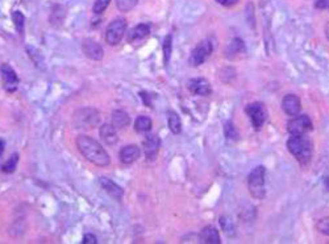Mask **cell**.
<instances>
[{
    "label": "cell",
    "instance_id": "cell-10",
    "mask_svg": "<svg viewBox=\"0 0 329 244\" xmlns=\"http://www.w3.org/2000/svg\"><path fill=\"white\" fill-rule=\"evenodd\" d=\"M82 50H83L84 55L88 59L92 61H102L104 58V50L102 47L99 42H96L95 40L86 39L82 43Z\"/></svg>",
    "mask_w": 329,
    "mask_h": 244
},
{
    "label": "cell",
    "instance_id": "cell-6",
    "mask_svg": "<svg viewBox=\"0 0 329 244\" xmlns=\"http://www.w3.org/2000/svg\"><path fill=\"white\" fill-rule=\"evenodd\" d=\"M214 51V43L211 40H204L194 47L190 55V65L194 67L203 65Z\"/></svg>",
    "mask_w": 329,
    "mask_h": 244
},
{
    "label": "cell",
    "instance_id": "cell-18",
    "mask_svg": "<svg viewBox=\"0 0 329 244\" xmlns=\"http://www.w3.org/2000/svg\"><path fill=\"white\" fill-rule=\"evenodd\" d=\"M149 35H150L149 25H148V24H138V25H136L133 29H130L128 40H129L130 43H134V42L145 40Z\"/></svg>",
    "mask_w": 329,
    "mask_h": 244
},
{
    "label": "cell",
    "instance_id": "cell-4",
    "mask_svg": "<svg viewBox=\"0 0 329 244\" xmlns=\"http://www.w3.org/2000/svg\"><path fill=\"white\" fill-rule=\"evenodd\" d=\"M99 112L92 108H81L73 116L74 126L79 130L92 129L99 123Z\"/></svg>",
    "mask_w": 329,
    "mask_h": 244
},
{
    "label": "cell",
    "instance_id": "cell-28",
    "mask_svg": "<svg viewBox=\"0 0 329 244\" xmlns=\"http://www.w3.org/2000/svg\"><path fill=\"white\" fill-rule=\"evenodd\" d=\"M110 3H111V0H96L94 3V7H92V11L95 15H102L107 9Z\"/></svg>",
    "mask_w": 329,
    "mask_h": 244
},
{
    "label": "cell",
    "instance_id": "cell-8",
    "mask_svg": "<svg viewBox=\"0 0 329 244\" xmlns=\"http://www.w3.org/2000/svg\"><path fill=\"white\" fill-rule=\"evenodd\" d=\"M248 117L250 119L253 127L260 130L266 121V108L262 103H252L245 108Z\"/></svg>",
    "mask_w": 329,
    "mask_h": 244
},
{
    "label": "cell",
    "instance_id": "cell-36",
    "mask_svg": "<svg viewBox=\"0 0 329 244\" xmlns=\"http://www.w3.org/2000/svg\"><path fill=\"white\" fill-rule=\"evenodd\" d=\"M326 36H327V39H328V41H329V23L326 25Z\"/></svg>",
    "mask_w": 329,
    "mask_h": 244
},
{
    "label": "cell",
    "instance_id": "cell-13",
    "mask_svg": "<svg viewBox=\"0 0 329 244\" xmlns=\"http://www.w3.org/2000/svg\"><path fill=\"white\" fill-rule=\"evenodd\" d=\"M282 108H283V111L286 115L288 116H298L302 111V103H300V99H299L296 95H286L282 100Z\"/></svg>",
    "mask_w": 329,
    "mask_h": 244
},
{
    "label": "cell",
    "instance_id": "cell-33",
    "mask_svg": "<svg viewBox=\"0 0 329 244\" xmlns=\"http://www.w3.org/2000/svg\"><path fill=\"white\" fill-rule=\"evenodd\" d=\"M140 95H141V97L144 99V104L148 105V107H152V101L149 100V93H146V92H141Z\"/></svg>",
    "mask_w": 329,
    "mask_h": 244
},
{
    "label": "cell",
    "instance_id": "cell-12",
    "mask_svg": "<svg viewBox=\"0 0 329 244\" xmlns=\"http://www.w3.org/2000/svg\"><path fill=\"white\" fill-rule=\"evenodd\" d=\"M187 88L192 95L198 96H208L211 95V92H212V87H211L210 81L204 79V78H194V79H190L187 83Z\"/></svg>",
    "mask_w": 329,
    "mask_h": 244
},
{
    "label": "cell",
    "instance_id": "cell-27",
    "mask_svg": "<svg viewBox=\"0 0 329 244\" xmlns=\"http://www.w3.org/2000/svg\"><path fill=\"white\" fill-rule=\"evenodd\" d=\"M138 0H116V5L120 12H129L137 5Z\"/></svg>",
    "mask_w": 329,
    "mask_h": 244
},
{
    "label": "cell",
    "instance_id": "cell-34",
    "mask_svg": "<svg viewBox=\"0 0 329 244\" xmlns=\"http://www.w3.org/2000/svg\"><path fill=\"white\" fill-rule=\"evenodd\" d=\"M327 5H329L328 0H318V1H316V7L320 8V9L326 8Z\"/></svg>",
    "mask_w": 329,
    "mask_h": 244
},
{
    "label": "cell",
    "instance_id": "cell-21",
    "mask_svg": "<svg viewBox=\"0 0 329 244\" xmlns=\"http://www.w3.org/2000/svg\"><path fill=\"white\" fill-rule=\"evenodd\" d=\"M152 126H153L152 119L146 117V116H140L134 121V130L137 133H148V131L152 130Z\"/></svg>",
    "mask_w": 329,
    "mask_h": 244
},
{
    "label": "cell",
    "instance_id": "cell-20",
    "mask_svg": "<svg viewBox=\"0 0 329 244\" xmlns=\"http://www.w3.org/2000/svg\"><path fill=\"white\" fill-rule=\"evenodd\" d=\"M112 125L115 126L116 129H124L126 126H129L130 123V117L128 113H125L124 111H113L112 112Z\"/></svg>",
    "mask_w": 329,
    "mask_h": 244
},
{
    "label": "cell",
    "instance_id": "cell-7",
    "mask_svg": "<svg viewBox=\"0 0 329 244\" xmlns=\"http://www.w3.org/2000/svg\"><path fill=\"white\" fill-rule=\"evenodd\" d=\"M0 77H1V84H3L5 92L13 93V92L17 91L20 79L17 77V74L15 73V70L12 69L8 63H3L0 66Z\"/></svg>",
    "mask_w": 329,
    "mask_h": 244
},
{
    "label": "cell",
    "instance_id": "cell-23",
    "mask_svg": "<svg viewBox=\"0 0 329 244\" xmlns=\"http://www.w3.org/2000/svg\"><path fill=\"white\" fill-rule=\"evenodd\" d=\"M167 121L168 127H170L172 134H179L182 131V122H180L179 116L176 115L175 112H168Z\"/></svg>",
    "mask_w": 329,
    "mask_h": 244
},
{
    "label": "cell",
    "instance_id": "cell-25",
    "mask_svg": "<svg viewBox=\"0 0 329 244\" xmlns=\"http://www.w3.org/2000/svg\"><path fill=\"white\" fill-rule=\"evenodd\" d=\"M12 21L15 24L16 31L19 32L20 35H24V27H25V16L23 15V12L15 11L12 13Z\"/></svg>",
    "mask_w": 329,
    "mask_h": 244
},
{
    "label": "cell",
    "instance_id": "cell-29",
    "mask_svg": "<svg viewBox=\"0 0 329 244\" xmlns=\"http://www.w3.org/2000/svg\"><path fill=\"white\" fill-rule=\"evenodd\" d=\"M318 230L324 235H329V217L323 218L320 221L318 222V225H316Z\"/></svg>",
    "mask_w": 329,
    "mask_h": 244
},
{
    "label": "cell",
    "instance_id": "cell-2",
    "mask_svg": "<svg viewBox=\"0 0 329 244\" xmlns=\"http://www.w3.org/2000/svg\"><path fill=\"white\" fill-rule=\"evenodd\" d=\"M287 149L296 161L302 164H310L314 155V143L304 134L291 135L287 141Z\"/></svg>",
    "mask_w": 329,
    "mask_h": 244
},
{
    "label": "cell",
    "instance_id": "cell-5",
    "mask_svg": "<svg viewBox=\"0 0 329 244\" xmlns=\"http://www.w3.org/2000/svg\"><path fill=\"white\" fill-rule=\"evenodd\" d=\"M126 25H128V23H126V20L123 19V17L115 19L113 21L108 24L107 29H106V35H104L106 42H107L108 45H119L121 40H123L124 35H125Z\"/></svg>",
    "mask_w": 329,
    "mask_h": 244
},
{
    "label": "cell",
    "instance_id": "cell-24",
    "mask_svg": "<svg viewBox=\"0 0 329 244\" xmlns=\"http://www.w3.org/2000/svg\"><path fill=\"white\" fill-rule=\"evenodd\" d=\"M19 154L13 153L9 157V159H7V162L1 165V171L4 173H13L16 171V168H17V163H19Z\"/></svg>",
    "mask_w": 329,
    "mask_h": 244
},
{
    "label": "cell",
    "instance_id": "cell-35",
    "mask_svg": "<svg viewBox=\"0 0 329 244\" xmlns=\"http://www.w3.org/2000/svg\"><path fill=\"white\" fill-rule=\"evenodd\" d=\"M4 147H5V142H4L3 139H0V157H1V155H3Z\"/></svg>",
    "mask_w": 329,
    "mask_h": 244
},
{
    "label": "cell",
    "instance_id": "cell-16",
    "mask_svg": "<svg viewBox=\"0 0 329 244\" xmlns=\"http://www.w3.org/2000/svg\"><path fill=\"white\" fill-rule=\"evenodd\" d=\"M141 155V150L136 145H128L120 150V161L124 164H132Z\"/></svg>",
    "mask_w": 329,
    "mask_h": 244
},
{
    "label": "cell",
    "instance_id": "cell-22",
    "mask_svg": "<svg viewBox=\"0 0 329 244\" xmlns=\"http://www.w3.org/2000/svg\"><path fill=\"white\" fill-rule=\"evenodd\" d=\"M245 50V43L242 42V40L240 39H234L233 41L230 42V45L228 46V49H226L225 54L226 57L229 58V59H233L238 53H241Z\"/></svg>",
    "mask_w": 329,
    "mask_h": 244
},
{
    "label": "cell",
    "instance_id": "cell-30",
    "mask_svg": "<svg viewBox=\"0 0 329 244\" xmlns=\"http://www.w3.org/2000/svg\"><path fill=\"white\" fill-rule=\"evenodd\" d=\"M224 130H225V135L228 138H233V139H237L238 138L237 129H236V127L230 123V122L225 123V126H224Z\"/></svg>",
    "mask_w": 329,
    "mask_h": 244
},
{
    "label": "cell",
    "instance_id": "cell-32",
    "mask_svg": "<svg viewBox=\"0 0 329 244\" xmlns=\"http://www.w3.org/2000/svg\"><path fill=\"white\" fill-rule=\"evenodd\" d=\"M220 5H224V7H233L238 3V0H216Z\"/></svg>",
    "mask_w": 329,
    "mask_h": 244
},
{
    "label": "cell",
    "instance_id": "cell-14",
    "mask_svg": "<svg viewBox=\"0 0 329 244\" xmlns=\"http://www.w3.org/2000/svg\"><path fill=\"white\" fill-rule=\"evenodd\" d=\"M99 184L102 189H103L107 195H110L111 197L116 200H121L124 196V189L120 185L113 181V180L108 179V177H100Z\"/></svg>",
    "mask_w": 329,
    "mask_h": 244
},
{
    "label": "cell",
    "instance_id": "cell-19",
    "mask_svg": "<svg viewBox=\"0 0 329 244\" xmlns=\"http://www.w3.org/2000/svg\"><path fill=\"white\" fill-rule=\"evenodd\" d=\"M65 17L66 8L63 7V5H61V4H55L53 9H52V12H50V24L54 25V27H59V25L63 24V21H65Z\"/></svg>",
    "mask_w": 329,
    "mask_h": 244
},
{
    "label": "cell",
    "instance_id": "cell-15",
    "mask_svg": "<svg viewBox=\"0 0 329 244\" xmlns=\"http://www.w3.org/2000/svg\"><path fill=\"white\" fill-rule=\"evenodd\" d=\"M99 135L100 139L108 146H113L117 143L119 141V135H117V131H116V127L111 123H104L102 125L99 130Z\"/></svg>",
    "mask_w": 329,
    "mask_h": 244
},
{
    "label": "cell",
    "instance_id": "cell-3",
    "mask_svg": "<svg viewBox=\"0 0 329 244\" xmlns=\"http://www.w3.org/2000/svg\"><path fill=\"white\" fill-rule=\"evenodd\" d=\"M265 177H266V169L262 165H258L249 173L248 188L250 195L257 200H262L266 195L265 189Z\"/></svg>",
    "mask_w": 329,
    "mask_h": 244
},
{
    "label": "cell",
    "instance_id": "cell-17",
    "mask_svg": "<svg viewBox=\"0 0 329 244\" xmlns=\"http://www.w3.org/2000/svg\"><path fill=\"white\" fill-rule=\"evenodd\" d=\"M199 242L204 244H220V234L214 226H206L199 233Z\"/></svg>",
    "mask_w": 329,
    "mask_h": 244
},
{
    "label": "cell",
    "instance_id": "cell-31",
    "mask_svg": "<svg viewBox=\"0 0 329 244\" xmlns=\"http://www.w3.org/2000/svg\"><path fill=\"white\" fill-rule=\"evenodd\" d=\"M83 244H96L98 241H96V238L94 234H86L83 237V241H82Z\"/></svg>",
    "mask_w": 329,
    "mask_h": 244
},
{
    "label": "cell",
    "instance_id": "cell-11",
    "mask_svg": "<svg viewBox=\"0 0 329 244\" xmlns=\"http://www.w3.org/2000/svg\"><path fill=\"white\" fill-rule=\"evenodd\" d=\"M144 153H145L146 161L148 162H154L160 151V146H161V139L156 134L148 135L146 139L144 141Z\"/></svg>",
    "mask_w": 329,
    "mask_h": 244
},
{
    "label": "cell",
    "instance_id": "cell-26",
    "mask_svg": "<svg viewBox=\"0 0 329 244\" xmlns=\"http://www.w3.org/2000/svg\"><path fill=\"white\" fill-rule=\"evenodd\" d=\"M172 37L170 35L166 36V39L164 41V65H168L170 57H171V50H172Z\"/></svg>",
    "mask_w": 329,
    "mask_h": 244
},
{
    "label": "cell",
    "instance_id": "cell-1",
    "mask_svg": "<svg viewBox=\"0 0 329 244\" xmlns=\"http://www.w3.org/2000/svg\"><path fill=\"white\" fill-rule=\"evenodd\" d=\"M77 147L79 153L87 159L90 163L95 164L98 167H107L111 163V158L108 153L104 150V147L100 145L99 142L95 141L90 135L81 134L75 139Z\"/></svg>",
    "mask_w": 329,
    "mask_h": 244
},
{
    "label": "cell",
    "instance_id": "cell-9",
    "mask_svg": "<svg viewBox=\"0 0 329 244\" xmlns=\"http://www.w3.org/2000/svg\"><path fill=\"white\" fill-rule=\"evenodd\" d=\"M312 129H314V125L308 116H295L287 123V131L291 135H302Z\"/></svg>",
    "mask_w": 329,
    "mask_h": 244
}]
</instances>
